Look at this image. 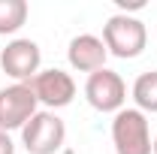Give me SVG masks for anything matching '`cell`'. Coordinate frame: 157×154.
I'll use <instances>...</instances> for the list:
<instances>
[{
    "label": "cell",
    "mask_w": 157,
    "mask_h": 154,
    "mask_svg": "<svg viewBox=\"0 0 157 154\" xmlns=\"http://www.w3.org/2000/svg\"><path fill=\"white\" fill-rule=\"evenodd\" d=\"M103 42H106V52L121 58V60L139 58L145 52V45H148L145 21L130 15V12H115L103 24Z\"/></svg>",
    "instance_id": "obj_1"
},
{
    "label": "cell",
    "mask_w": 157,
    "mask_h": 154,
    "mask_svg": "<svg viewBox=\"0 0 157 154\" xmlns=\"http://www.w3.org/2000/svg\"><path fill=\"white\" fill-rule=\"evenodd\" d=\"M112 145L115 154H154V139L145 112L121 109L112 121Z\"/></svg>",
    "instance_id": "obj_2"
},
{
    "label": "cell",
    "mask_w": 157,
    "mask_h": 154,
    "mask_svg": "<svg viewBox=\"0 0 157 154\" xmlns=\"http://www.w3.org/2000/svg\"><path fill=\"white\" fill-rule=\"evenodd\" d=\"M67 139V124L55 112L42 109L21 127V145L27 154H58Z\"/></svg>",
    "instance_id": "obj_3"
},
{
    "label": "cell",
    "mask_w": 157,
    "mask_h": 154,
    "mask_svg": "<svg viewBox=\"0 0 157 154\" xmlns=\"http://www.w3.org/2000/svg\"><path fill=\"white\" fill-rule=\"evenodd\" d=\"M36 106H39V100L30 91L27 82H15V85L0 88V130H6V133L21 130L39 112Z\"/></svg>",
    "instance_id": "obj_4"
},
{
    "label": "cell",
    "mask_w": 157,
    "mask_h": 154,
    "mask_svg": "<svg viewBox=\"0 0 157 154\" xmlns=\"http://www.w3.org/2000/svg\"><path fill=\"white\" fill-rule=\"evenodd\" d=\"M85 97H88V103L97 109V112H121L124 109V103H127V85H124V79L118 76L115 70H97V73H91L88 82H85Z\"/></svg>",
    "instance_id": "obj_5"
},
{
    "label": "cell",
    "mask_w": 157,
    "mask_h": 154,
    "mask_svg": "<svg viewBox=\"0 0 157 154\" xmlns=\"http://www.w3.org/2000/svg\"><path fill=\"white\" fill-rule=\"evenodd\" d=\"M27 85H30V91L36 94L39 103L48 106V112L70 106L73 97H76V82H73V76L63 73V70H58V67H52V70H39Z\"/></svg>",
    "instance_id": "obj_6"
},
{
    "label": "cell",
    "mask_w": 157,
    "mask_h": 154,
    "mask_svg": "<svg viewBox=\"0 0 157 154\" xmlns=\"http://www.w3.org/2000/svg\"><path fill=\"white\" fill-rule=\"evenodd\" d=\"M42 64V52L33 39H12L6 42V48L0 52V67L3 73L15 82H30L39 73Z\"/></svg>",
    "instance_id": "obj_7"
},
{
    "label": "cell",
    "mask_w": 157,
    "mask_h": 154,
    "mask_svg": "<svg viewBox=\"0 0 157 154\" xmlns=\"http://www.w3.org/2000/svg\"><path fill=\"white\" fill-rule=\"evenodd\" d=\"M67 58H70V67L78 70V73H97L106 67V42L94 33H78V37L70 39V48H67Z\"/></svg>",
    "instance_id": "obj_8"
},
{
    "label": "cell",
    "mask_w": 157,
    "mask_h": 154,
    "mask_svg": "<svg viewBox=\"0 0 157 154\" xmlns=\"http://www.w3.org/2000/svg\"><path fill=\"white\" fill-rule=\"evenodd\" d=\"M133 100L139 112H157V70H148L133 82Z\"/></svg>",
    "instance_id": "obj_9"
},
{
    "label": "cell",
    "mask_w": 157,
    "mask_h": 154,
    "mask_svg": "<svg viewBox=\"0 0 157 154\" xmlns=\"http://www.w3.org/2000/svg\"><path fill=\"white\" fill-rule=\"evenodd\" d=\"M27 12L30 9L24 0H0V37L21 30L27 21Z\"/></svg>",
    "instance_id": "obj_10"
},
{
    "label": "cell",
    "mask_w": 157,
    "mask_h": 154,
    "mask_svg": "<svg viewBox=\"0 0 157 154\" xmlns=\"http://www.w3.org/2000/svg\"><path fill=\"white\" fill-rule=\"evenodd\" d=\"M0 154H15V142L9 139L6 130H0Z\"/></svg>",
    "instance_id": "obj_11"
},
{
    "label": "cell",
    "mask_w": 157,
    "mask_h": 154,
    "mask_svg": "<svg viewBox=\"0 0 157 154\" xmlns=\"http://www.w3.org/2000/svg\"><path fill=\"white\" fill-rule=\"evenodd\" d=\"M154 154H157V136H154Z\"/></svg>",
    "instance_id": "obj_12"
}]
</instances>
